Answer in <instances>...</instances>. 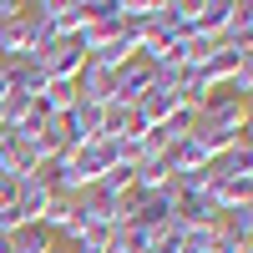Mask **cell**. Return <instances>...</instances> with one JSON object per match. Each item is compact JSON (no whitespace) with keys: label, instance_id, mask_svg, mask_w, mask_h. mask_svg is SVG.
Returning a JSON list of instances; mask_svg holds the SVG:
<instances>
[{"label":"cell","instance_id":"16","mask_svg":"<svg viewBox=\"0 0 253 253\" xmlns=\"http://www.w3.org/2000/svg\"><path fill=\"white\" fill-rule=\"evenodd\" d=\"M218 228H223V238L253 243V203H248V208H233V213H223V218H218Z\"/></svg>","mask_w":253,"mask_h":253},{"label":"cell","instance_id":"21","mask_svg":"<svg viewBox=\"0 0 253 253\" xmlns=\"http://www.w3.org/2000/svg\"><path fill=\"white\" fill-rule=\"evenodd\" d=\"M46 253H71V248H66V243H51V248H46Z\"/></svg>","mask_w":253,"mask_h":253},{"label":"cell","instance_id":"15","mask_svg":"<svg viewBox=\"0 0 253 253\" xmlns=\"http://www.w3.org/2000/svg\"><path fill=\"white\" fill-rule=\"evenodd\" d=\"M51 243H56V238H51L41 223H26V228H15V233H10V253H46Z\"/></svg>","mask_w":253,"mask_h":253},{"label":"cell","instance_id":"18","mask_svg":"<svg viewBox=\"0 0 253 253\" xmlns=\"http://www.w3.org/2000/svg\"><path fill=\"white\" fill-rule=\"evenodd\" d=\"M31 101H36V96H5V126H15L20 117H26V112H31Z\"/></svg>","mask_w":253,"mask_h":253},{"label":"cell","instance_id":"17","mask_svg":"<svg viewBox=\"0 0 253 253\" xmlns=\"http://www.w3.org/2000/svg\"><path fill=\"white\" fill-rule=\"evenodd\" d=\"M107 243H112V228H86V233H81L76 243H71V253H107Z\"/></svg>","mask_w":253,"mask_h":253},{"label":"cell","instance_id":"4","mask_svg":"<svg viewBox=\"0 0 253 253\" xmlns=\"http://www.w3.org/2000/svg\"><path fill=\"white\" fill-rule=\"evenodd\" d=\"M61 132H66V152H81V147H91L101 137V107H86V101H76V107L61 117Z\"/></svg>","mask_w":253,"mask_h":253},{"label":"cell","instance_id":"20","mask_svg":"<svg viewBox=\"0 0 253 253\" xmlns=\"http://www.w3.org/2000/svg\"><path fill=\"white\" fill-rule=\"evenodd\" d=\"M26 5H20V0H0V20H10V15H20Z\"/></svg>","mask_w":253,"mask_h":253},{"label":"cell","instance_id":"1","mask_svg":"<svg viewBox=\"0 0 253 253\" xmlns=\"http://www.w3.org/2000/svg\"><path fill=\"white\" fill-rule=\"evenodd\" d=\"M122 147H126V142H107V137H96L91 147L71 152V198H81L86 187H96L101 177L112 172V167L122 162Z\"/></svg>","mask_w":253,"mask_h":253},{"label":"cell","instance_id":"13","mask_svg":"<svg viewBox=\"0 0 253 253\" xmlns=\"http://www.w3.org/2000/svg\"><path fill=\"white\" fill-rule=\"evenodd\" d=\"M71 218H76V198H61V193H51L46 213H41V228H46L51 238H61V233L71 228Z\"/></svg>","mask_w":253,"mask_h":253},{"label":"cell","instance_id":"7","mask_svg":"<svg viewBox=\"0 0 253 253\" xmlns=\"http://www.w3.org/2000/svg\"><path fill=\"white\" fill-rule=\"evenodd\" d=\"M228 20H233V0H193V36H208V41H218L228 31Z\"/></svg>","mask_w":253,"mask_h":253},{"label":"cell","instance_id":"3","mask_svg":"<svg viewBox=\"0 0 253 253\" xmlns=\"http://www.w3.org/2000/svg\"><path fill=\"white\" fill-rule=\"evenodd\" d=\"M31 51H41L31 15L20 10V15H10V20H0V66H10V61H26Z\"/></svg>","mask_w":253,"mask_h":253},{"label":"cell","instance_id":"12","mask_svg":"<svg viewBox=\"0 0 253 253\" xmlns=\"http://www.w3.org/2000/svg\"><path fill=\"white\" fill-rule=\"evenodd\" d=\"M167 182H172V167H167L162 152H152V157L137 162V193H157V187H167Z\"/></svg>","mask_w":253,"mask_h":253},{"label":"cell","instance_id":"6","mask_svg":"<svg viewBox=\"0 0 253 253\" xmlns=\"http://www.w3.org/2000/svg\"><path fill=\"white\" fill-rule=\"evenodd\" d=\"M243 61H253V46H233V41H213V51H208V61H203V76L213 81V86H223L228 76H233Z\"/></svg>","mask_w":253,"mask_h":253},{"label":"cell","instance_id":"10","mask_svg":"<svg viewBox=\"0 0 253 253\" xmlns=\"http://www.w3.org/2000/svg\"><path fill=\"white\" fill-rule=\"evenodd\" d=\"M46 203H51V187L41 182V177H26V182L15 187V213H20V223H41Z\"/></svg>","mask_w":253,"mask_h":253},{"label":"cell","instance_id":"11","mask_svg":"<svg viewBox=\"0 0 253 253\" xmlns=\"http://www.w3.org/2000/svg\"><path fill=\"white\" fill-rule=\"evenodd\" d=\"M193 126H198V112H193V107H177V112L167 117V122H157V126H152V137H157V147L167 152V147H172V142L193 137Z\"/></svg>","mask_w":253,"mask_h":253},{"label":"cell","instance_id":"9","mask_svg":"<svg viewBox=\"0 0 253 253\" xmlns=\"http://www.w3.org/2000/svg\"><path fill=\"white\" fill-rule=\"evenodd\" d=\"M193 137L208 152V162H213V157H223V152H233V147L248 142V126H193Z\"/></svg>","mask_w":253,"mask_h":253},{"label":"cell","instance_id":"5","mask_svg":"<svg viewBox=\"0 0 253 253\" xmlns=\"http://www.w3.org/2000/svg\"><path fill=\"white\" fill-rule=\"evenodd\" d=\"M248 117H253V112H248V101L228 96L223 86L198 107V126H248Z\"/></svg>","mask_w":253,"mask_h":253},{"label":"cell","instance_id":"14","mask_svg":"<svg viewBox=\"0 0 253 253\" xmlns=\"http://www.w3.org/2000/svg\"><path fill=\"white\" fill-rule=\"evenodd\" d=\"M36 101L46 107V117H66L76 107V81H46V91H41Z\"/></svg>","mask_w":253,"mask_h":253},{"label":"cell","instance_id":"8","mask_svg":"<svg viewBox=\"0 0 253 253\" xmlns=\"http://www.w3.org/2000/svg\"><path fill=\"white\" fill-rule=\"evenodd\" d=\"M203 172H208V187H213V182H233V177H253V142H243V147H233V152L213 157Z\"/></svg>","mask_w":253,"mask_h":253},{"label":"cell","instance_id":"2","mask_svg":"<svg viewBox=\"0 0 253 253\" xmlns=\"http://www.w3.org/2000/svg\"><path fill=\"white\" fill-rule=\"evenodd\" d=\"M31 66H41V76L46 81H76L81 66H86V51L76 46V41H51V46H41L26 56Z\"/></svg>","mask_w":253,"mask_h":253},{"label":"cell","instance_id":"19","mask_svg":"<svg viewBox=\"0 0 253 253\" xmlns=\"http://www.w3.org/2000/svg\"><path fill=\"white\" fill-rule=\"evenodd\" d=\"M15 187H20L15 177H0V208H10V203H15Z\"/></svg>","mask_w":253,"mask_h":253},{"label":"cell","instance_id":"22","mask_svg":"<svg viewBox=\"0 0 253 253\" xmlns=\"http://www.w3.org/2000/svg\"><path fill=\"white\" fill-rule=\"evenodd\" d=\"M5 142H10V126H0V147H5Z\"/></svg>","mask_w":253,"mask_h":253}]
</instances>
